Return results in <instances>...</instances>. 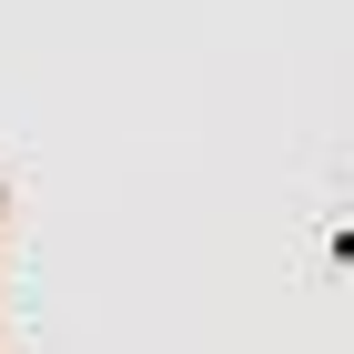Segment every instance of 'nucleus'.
Returning a JSON list of instances; mask_svg holds the SVG:
<instances>
[]
</instances>
